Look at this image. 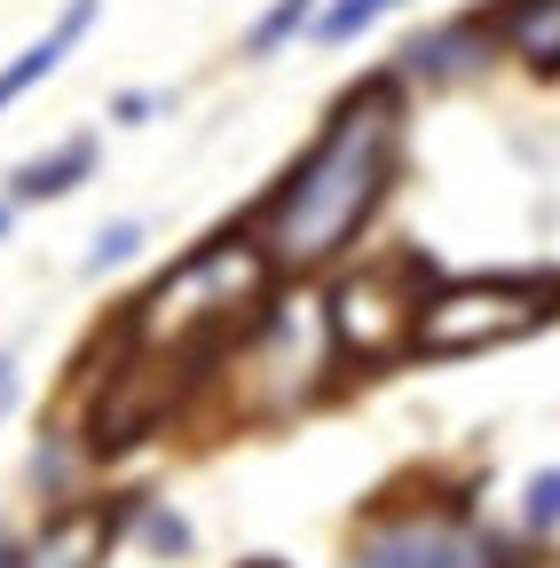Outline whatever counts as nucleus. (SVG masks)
Wrapping results in <instances>:
<instances>
[{
    "mask_svg": "<svg viewBox=\"0 0 560 568\" xmlns=\"http://www.w3.org/2000/svg\"><path fill=\"white\" fill-rule=\"evenodd\" d=\"M395 88H356L332 119L324 134L308 142V159L285 174V190L268 197L261 213V237L276 261H293V268H316L332 261L347 237L364 230V213L379 205L387 190V166H395Z\"/></svg>",
    "mask_w": 560,
    "mask_h": 568,
    "instance_id": "f257e3e1",
    "label": "nucleus"
},
{
    "mask_svg": "<svg viewBox=\"0 0 560 568\" xmlns=\"http://www.w3.org/2000/svg\"><path fill=\"white\" fill-rule=\"evenodd\" d=\"M253 301H261V253L245 237H222V245L190 253L174 276H159L151 293L134 301L126 332L143 339L159 364H174V355H214Z\"/></svg>",
    "mask_w": 560,
    "mask_h": 568,
    "instance_id": "f03ea898",
    "label": "nucleus"
},
{
    "mask_svg": "<svg viewBox=\"0 0 560 568\" xmlns=\"http://www.w3.org/2000/svg\"><path fill=\"white\" fill-rule=\"evenodd\" d=\"M552 293L529 276H474V284H450L418 308V332L410 347L418 355H481V347H506V339H529L537 324H552Z\"/></svg>",
    "mask_w": 560,
    "mask_h": 568,
    "instance_id": "7ed1b4c3",
    "label": "nucleus"
},
{
    "mask_svg": "<svg viewBox=\"0 0 560 568\" xmlns=\"http://www.w3.org/2000/svg\"><path fill=\"white\" fill-rule=\"evenodd\" d=\"M347 568H529V560H513L506 545H489L458 521H395V529L364 537Z\"/></svg>",
    "mask_w": 560,
    "mask_h": 568,
    "instance_id": "20e7f679",
    "label": "nucleus"
},
{
    "mask_svg": "<svg viewBox=\"0 0 560 568\" xmlns=\"http://www.w3.org/2000/svg\"><path fill=\"white\" fill-rule=\"evenodd\" d=\"M418 308H427V301H395L387 276H356V284H339L332 324H339V339L356 347V355H387L395 339L418 332Z\"/></svg>",
    "mask_w": 560,
    "mask_h": 568,
    "instance_id": "39448f33",
    "label": "nucleus"
},
{
    "mask_svg": "<svg viewBox=\"0 0 560 568\" xmlns=\"http://www.w3.org/2000/svg\"><path fill=\"white\" fill-rule=\"evenodd\" d=\"M481 55H489V24L458 17V24H435V32L403 40V80H458Z\"/></svg>",
    "mask_w": 560,
    "mask_h": 568,
    "instance_id": "423d86ee",
    "label": "nucleus"
},
{
    "mask_svg": "<svg viewBox=\"0 0 560 568\" xmlns=\"http://www.w3.org/2000/svg\"><path fill=\"white\" fill-rule=\"evenodd\" d=\"M111 552V514L88 506V514H55L32 545H24V568H95Z\"/></svg>",
    "mask_w": 560,
    "mask_h": 568,
    "instance_id": "0eeeda50",
    "label": "nucleus"
},
{
    "mask_svg": "<svg viewBox=\"0 0 560 568\" xmlns=\"http://www.w3.org/2000/svg\"><path fill=\"white\" fill-rule=\"evenodd\" d=\"M88 24H95V0H63V17H55V24H48V32H40V40H32V48H24V55L9 63V71H0V111H9V103H17L24 88H40L48 71L63 63V48H72V40H80Z\"/></svg>",
    "mask_w": 560,
    "mask_h": 568,
    "instance_id": "6e6552de",
    "label": "nucleus"
},
{
    "mask_svg": "<svg viewBox=\"0 0 560 568\" xmlns=\"http://www.w3.org/2000/svg\"><path fill=\"white\" fill-rule=\"evenodd\" d=\"M88 174H95V134H72V142H55L48 159H24L17 182H9V197H17V205H40V197L80 190Z\"/></svg>",
    "mask_w": 560,
    "mask_h": 568,
    "instance_id": "1a4fd4ad",
    "label": "nucleus"
},
{
    "mask_svg": "<svg viewBox=\"0 0 560 568\" xmlns=\"http://www.w3.org/2000/svg\"><path fill=\"white\" fill-rule=\"evenodd\" d=\"M506 40H513V55L529 71H560V0H513Z\"/></svg>",
    "mask_w": 560,
    "mask_h": 568,
    "instance_id": "9d476101",
    "label": "nucleus"
},
{
    "mask_svg": "<svg viewBox=\"0 0 560 568\" xmlns=\"http://www.w3.org/2000/svg\"><path fill=\"white\" fill-rule=\"evenodd\" d=\"M316 17H324V0H276V9L245 32V55H253V63H268L293 32H316Z\"/></svg>",
    "mask_w": 560,
    "mask_h": 568,
    "instance_id": "9b49d317",
    "label": "nucleus"
},
{
    "mask_svg": "<svg viewBox=\"0 0 560 568\" xmlns=\"http://www.w3.org/2000/svg\"><path fill=\"white\" fill-rule=\"evenodd\" d=\"M387 9H403V0H324V17H316V40H324V48H347L356 32H371Z\"/></svg>",
    "mask_w": 560,
    "mask_h": 568,
    "instance_id": "f8f14e48",
    "label": "nucleus"
},
{
    "mask_svg": "<svg viewBox=\"0 0 560 568\" xmlns=\"http://www.w3.org/2000/svg\"><path fill=\"white\" fill-rule=\"evenodd\" d=\"M521 514H529V529H537V537H560V466L529 474V489H521Z\"/></svg>",
    "mask_w": 560,
    "mask_h": 568,
    "instance_id": "ddd939ff",
    "label": "nucleus"
},
{
    "mask_svg": "<svg viewBox=\"0 0 560 568\" xmlns=\"http://www.w3.org/2000/svg\"><path fill=\"white\" fill-rule=\"evenodd\" d=\"M143 253V222H111V230H95V245H88V276H103V268H119V261H134Z\"/></svg>",
    "mask_w": 560,
    "mask_h": 568,
    "instance_id": "4468645a",
    "label": "nucleus"
},
{
    "mask_svg": "<svg viewBox=\"0 0 560 568\" xmlns=\"http://www.w3.org/2000/svg\"><path fill=\"white\" fill-rule=\"evenodd\" d=\"M143 545L151 552H190V521L174 506H143Z\"/></svg>",
    "mask_w": 560,
    "mask_h": 568,
    "instance_id": "2eb2a0df",
    "label": "nucleus"
},
{
    "mask_svg": "<svg viewBox=\"0 0 560 568\" xmlns=\"http://www.w3.org/2000/svg\"><path fill=\"white\" fill-rule=\"evenodd\" d=\"M159 103H166V95H119V103H111V119H119V126H143Z\"/></svg>",
    "mask_w": 560,
    "mask_h": 568,
    "instance_id": "dca6fc26",
    "label": "nucleus"
},
{
    "mask_svg": "<svg viewBox=\"0 0 560 568\" xmlns=\"http://www.w3.org/2000/svg\"><path fill=\"white\" fill-rule=\"evenodd\" d=\"M17 403V355H0V410Z\"/></svg>",
    "mask_w": 560,
    "mask_h": 568,
    "instance_id": "f3484780",
    "label": "nucleus"
},
{
    "mask_svg": "<svg viewBox=\"0 0 560 568\" xmlns=\"http://www.w3.org/2000/svg\"><path fill=\"white\" fill-rule=\"evenodd\" d=\"M0 568H24V545H0Z\"/></svg>",
    "mask_w": 560,
    "mask_h": 568,
    "instance_id": "a211bd4d",
    "label": "nucleus"
},
{
    "mask_svg": "<svg viewBox=\"0 0 560 568\" xmlns=\"http://www.w3.org/2000/svg\"><path fill=\"white\" fill-rule=\"evenodd\" d=\"M0 237H9V205H0Z\"/></svg>",
    "mask_w": 560,
    "mask_h": 568,
    "instance_id": "6ab92c4d",
    "label": "nucleus"
}]
</instances>
